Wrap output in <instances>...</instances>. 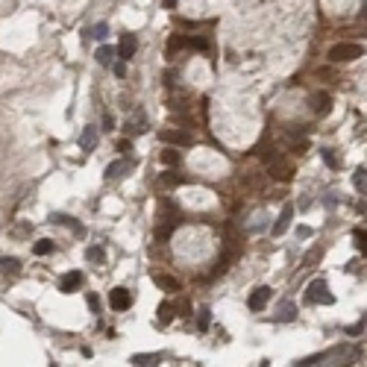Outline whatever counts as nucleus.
<instances>
[{
	"label": "nucleus",
	"instance_id": "ddd939ff",
	"mask_svg": "<svg viewBox=\"0 0 367 367\" xmlns=\"http://www.w3.org/2000/svg\"><path fill=\"white\" fill-rule=\"evenodd\" d=\"M50 220H53V223H59V226H68V229H73L76 235H85V229H82V226H79L73 218H68V215H53Z\"/></svg>",
	"mask_w": 367,
	"mask_h": 367
},
{
	"label": "nucleus",
	"instance_id": "5701e85b",
	"mask_svg": "<svg viewBox=\"0 0 367 367\" xmlns=\"http://www.w3.org/2000/svg\"><path fill=\"white\" fill-rule=\"evenodd\" d=\"M159 320H162V323L173 320V305H170V302H162V305H159Z\"/></svg>",
	"mask_w": 367,
	"mask_h": 367
},
{
	"label": "nucleus",
	"instance_id": "cd10ccee",
	"mask_svg": "<svg viewBox=\"0 0 367 367\" xmlns=\"http://www.w3.org/2000/svg\"><path fill=\"white\" fill-rule=\"evenodd\" d=\"M353 238H356V247H359V250L365 253V241H367V232H365V229H356V232H353Z\"/></svg>",
	"mask_w": 367,
	"mask_h": 367
},
{
	"label": "nucleus",
	"instance_id": "393cba45",
	"mask_svg": "<svg viewBox=\"0 0 367 367\" xmlns=\"http://www.w3.org/2000/svg\"><path fill=\"white\" fill-rule=\"evenodd\" d=\"M209 320H212V311L203 305V308H200V317H197V326H200V329H209Z\"/></svg>",
	"mask_w": 367,
	"mask_h": 367
},
{
	"label": "nucleus",
	"instance_id": "9b49d317",
	"mask_svg": "<svg viewBox=\"0 0 367 367\" xmlns=\"http://www.w3.org/2000/svg\"><path fill=\"white\" fill-rule=\"evenodd\" d=\"M329 106H332V97H329L326 91H320V94L311 97V112H314V115H326Z\"/></svg>",
	"mask_w": 367,
	"mask_h": 367
},
{
	"label": "nucleus",
	"instance_id": "9d476101",
	"mask_svg": "<svg viewBox=\"0 0 367 367\" xmlns=\"http://www.w3.org/2000/svg\"><path fill=\"white\" fill-rule=\"evenodd\" d=\"M97 147V127H85L82 135H79V150H85V153H91Z\"/></svg>",
	"mask_w": 367,
	"mask_h": 367
},
{
	"label": "nucleus",
	"instance_id": "2eb2a0df",
	"mask_svg": "<svg viewBox=\"0 0 367 367\" xmlns=\"http://www.w3.org/2000/svg\"><path fill=\"white\" fill-rule=\"evenodd\" d=\"M156 285H159V288H165V291H173V294L182 288V285H179V279H173V276H165V273H159V276H156Z\"/></svg>",
	"mask_w": 367,
	"mask_h": 367
},
{
	"label": "nucleus",
	"instance_id": "c85d7f7f",
	"mask_svg": "<svg viewBox=\"0 0 367 367\" xmlns=\"http://www.w3.org/2000/svg\"><path fill=\"white\" fill-rule=\"evenodd\" d=\"M103 130H106V133L115 130V118H112V115H103Z\"/></svg>",
	"mask_w": 367,
	"mask_h": 367
},
{
	"label": "nucleus",
	"instance_id": "0eeeda50",
	"mask_svg": "<svg viewBox=\"0 0 367 367\" xmlns=\"http://www.w3.org/2000/svg\"><path fill=\"white\" fill-rule=\"evenodd\" d=\"M144 130H147V115H144V109H135L133 118L127 121V133H130V135H141Z\"/></svg>",
	"mask_w": 367,
	"mask_h": 367
},
{
	"label": "nucleus",
	"instance_id": "4be33fe9",
	"mask_svg": "<svg viewBox=\"0 0 367 367\" xmlns=\"http://www.w3.org/2000/svg\"><path fill=\"white\" fill-rule=\"evenodd\" d=\"M85 259H88V262H103L106 253H103V247H88V250H85Z\"/></svg>",
	"mask_w": 367,
	"mask_h": 367
},
{
	"label": "nucleus",
	"instance_id": "aec40b11",
	"mask_svg": "<svg viewBox=\"0 0 367 367\" xmlns=\"http://www.w3.org/2000/svg\"><path fill=\"white\" fill-rule=\"evenodd\" d=\"M353 185H356V188L365 194V188H367V170H365V167H359V170H356V176H353Z\"/></svg>",
	"mask_w": 367,
	"mask_h": 367
},
{
	"label": "nucleus",
	"instance_id": "f704fd0d",
	"mask_svg": "<svg viewBox=\"0 0 367 367\" xmlns=\"http://www.w3.org/2000/svg\"><path fill=\"white\" fill-rule=\"evenodd\" d=\"M88 305H91V311H97V305H100V300H97V297L91 294V297H88Z\"/></svg>",
	"mask_w": 367,
	"mask_h": 367
},
{
	"label": "nucleus",
	"instance_id": "1a4fd4ad",
	"mask_svg": "<svg viewBox=\"0 0 367 367\" xmlns=\"http://www.w3.org/2000/svg\"><path fill=\"white\" fill-rule=\"evenodd\" d=\"M79 285H82V273H79V270H71V273H65V276H62L59 291H62V294H73Z\"/></svg>",
	"mask_w": 367,
	"mask_h": 367
},
{
	"label": "nucleus",
	"instance_id": "72a5a7b5",
	"mask_svg": "<svg viewBox=\"0 0 367 367\" xmlns=\"http://www.w3.org/2000/svg\"><path fill=\"white\" fill-rule=\"evenodd\" d=\"M359 332H365V320H362V323H356V326L350 329V335H359Z\"/></svg>",
	"mask_w": 367,
	"mask_h": 367
},
{
	"label": "nucleus",
	"instance_id": "a878e982",
	"mask_svg": "<svg viewBox=\"0 0 367 367\" xmlns=\"http://www.w3.org/2000/svg\"><path fill=\"white\" fill-rule=\"evenodd\" d=\"M162 162H165V165H176V162H179V153H176V150H162Z\"/></svg>",
	"mask_w": 367,
	"mask_h": 367
},
{
	"label": "nucleus",
	"instance_id": "f257e3e1",
	"mask_svg": "<svg viewBox=\"0 0 367 367\" xmlns=\"http://www.w3.org/2000/svg\"><path fill=\"white\" fill-rule=\"evenodd\" d=\"M305 300L311 302V305H332L335 297L329 294V285H326L323 279H314V282H308V288H305Z\"/></svg>",
	"mask_w": 367,
	"mask_h": 367
},
{
	"label": "nucleus",
	"instance_id": "f3484780",
	"mask_svg": "<svg viewBox=\"0 0 367 367\" xmlns=\"http://www.w3.org/2000/svg\"><path fill=\"white\" fill-rule=\"evenodd\" d=\"M276 317H279V320H294V317H297V308H294V302H282V305H279V314H276Z\"/></svg>",
	"mask_w": 367,
	"mask_h": 367
},
{
	"label": "nucleus",
	"instance_id": "bb28decb",
	"mask_svg": "<svg viewBox=\"0 0 367 367\" xmlns=\"http://www.w3.org/2000/svg\"><path fill=\"white\" fill-rule=\"evenodd\" d=\"M188 47H197V50H209V41L206 38H185Z\"/></svg>",
	"mask_w": 367,
	"mask_h": 367
},
{
	"label": "nucleus",
	"instance_id": "412c9836",
	"mask_svg": "<svg viewBox=\"0 0 367 367\" xmlns=\"http://www.w3.org/2000/svg\"><path fill=\"white\" fill-rule=\"evenodd\" d=\"M133 365H159V356H156V353H150V356H141V353H138V356H133Z\"/></svg>",
	"mask_w": 367,
	"mask_h": 367
},
{
	"label": "nucleus",
	"instance_id": "6ab92c4d",
	"mask_svg": "<svg viewBox=\"0 0 367 367\" xmlns=\"http://www.w3.org/2000/svg\"><path fill=\"white\" fill-rule=\"evenodd\" d=\"M124 170H127V162H124V159H121V162H112V165L106 167V179H115V176H121Z\"/></svg>",
	"mask_w": 367,
	"mask_h": 367
},
{
	"label": "nucleus",
	"instance_id": "39448f33",
	"mask_svg": "<svg viewBox=\"0 0 367 367\" xmlns=\"http://www.w3.org/2000/svg\"><path fill=\"white\" fill-rule=\"evenodd\" d=\"M135 50H138V38H135V33H124V38H121V44H118V56L124 59V62H130L135 56Z\"/></svg>",
	"mask_w": 367,
	"mask_h": 367
},
{
	"label": "nucleus",
	"instance_id": "a211bd4d",
	"mask_svg": "<svg viewBox=\"0 0 367 367\" xmlns=\"http://www.w3.org/2000/svg\"><path fill=\"white\" fill-rule=\"evenodd\" d=\"M0 270H6V273H18V270H21V262H18V259H9V256H0Z\"/></svg>",
	"mask_w": 367,
	"mask_h": 367
},
{
	"label": "nucleus",
	"instance_id": "20e7f679",
	"mask_svg": "<svg viewBox=\"0 0 367 367\" xmlns=\"http://www.w3.org/2000/svg\"><path fill=\"white\" fill-rule=\"evenodd\" d=\"M109 305H112L115 311H127V308L133 305V294H130L127 288H112V294H109Z\"/></svg>",
	"mask_w": 367,
	"mask_h": 367
},
{
	"label": "nucleus",
	"instance_id": "4468645a",
	"mask_svg": "<svg viewBox=\"0 0 367 367\" xmlns=\"http://www.w3.org/2000/svg\"><path fill=\"white\" fill-rule=\"evenodd\" d=\"M94 56H97V62H100L103 68H109L112 62H115V56H118V53H115V47H109V44H103V47L97 50V53H94Z\"/></svg>",
	"mask_w": 367,
	"mask_h": 367
},
{
	"label": "nucleus",
	"instance_id": "7ed1b4c3",
	"mask_svg": "<svg viewBox=\"0 0 367 367\" xmlns=\"http://www.w3.org/2000/svg\"><path fill=\"white\" fill-rule=\"evenodd\" d=\"M159 138H162L165 144H173V147H188V144H194L191 133H185V130H162Z\"/></svg>",
	"mask_w": 367,
	"mask_h": 367
},
{
	"label": "nucleus",
	"instance_id": "2f4dec72",
	"mask_svg": "<svg viewBox=\"0 0 367 367\" xmlns=\"http://www.w3.org/2000/svg\"><path fill=\"white\" fill-rule=\"evenodd\" d=\"M115 76H127V62H118L115 65Z\"/></svg>",
	"mask_w": 367,
	"mask_h": 367
},
{
	"label": "nucleus",
	"instance_id": "f8f14e48",
	"mask_svg": "<svg viewBox=\"0 0 367 367\" xmlns=\"http://www.w3.org/2000/svg\"><path fill=\"white\" fill-rule=\"evenodd\" d=\"M291 220H294V209H291V206H285V209H282V215H279V220L273 223V235H282L285 229H288V223H291Z\"/></svg>",
	"mask_w": 367,
	"mask_h": 367
},
{
	"label": "nucleus",
	"instance_id": "473e14b6",
	"mask_svg": "<svg viewBox=\"0 0 367 367\" xmlns=\"http://www.w3.org/2000/svg\"><path fill=\"white\" fill-rule=\"evenodd\" d=\"M179 182H182L179 176H170V173H165V185H179Z\"/></svg>",
	"mask_w": 367,
	"mask_h": 367
},
{
	"label": "nucleus",
	"instance_id": "6e6552de",
	"mask_svg": "<svg viewBox=\"0 0 367 367\" xmlns=\"http://www.w3.org/2000/svg\"><path fill=\"white\" fill-rule=\"evenodd\" d=\"M267 300H270V288H256L253 294H250V300H247V305H250V311H262L267 305Z\"/></svg>",
	"mask_w": 367,
	"mask_h": 367
},
{
	"label": "nucleus",
	"instance_id": "c756f323",
	"mask_svg": "<svg viewBox=\"0 0 367 367\" xmlns=\"http://www.w3.org/2000/svg\"><path fill=\"white\" fill-rule=\"evenodd\" d=\"M323 159H326V165H329V167H338V159H335L332 150H323Z\"/></svg>",
	"mask_w": 367,
	"mask_h": 367
},
{
	"label": "nucleus",
	"instance_id": "dca6fc26",
	"mask_svg": "<svg viewBox=\"0 0 367 367\" xmlns=\"http://www.w3.org/2000/svg\"><path fill=\"white\" fill-rule=\"evenodd\" d=\"M53 247H56V244H53L50 238H41V241H35V244H33V253H35V256H50V253H53Z\"/></svg>",
	"mask_w": 367,
	"mask_h": 367
},
{
	"label": "nucleus",
	"instance_id": "7c9ffc66",
	"mask_svg": "<svg viewBox=\"0 0 367 367\" xmlns=\"http://www.w3.org/2000/svg\"><path fill=\"white\" fill-rule=\"evenodd\" d=\"M118 150H124V153H130V150H133V141H130V138H124V141H118Z\"/></svg>",
	"mask_w": 367,
	"mask_h": 367
},
{
	"label": "nucleus",
	"instance_id": "b1692460",
	"mask_svg": "<svg viewBox=\"0 0 367 367\" xmlns=\"http://www.w3.org/2000/svg\"><path fill=\"white\" fill-rule=\"evenodd\" d=\"M85 35H91V38H106V35H109V27H106V24H97V27H91V30H88V33Z\"/></svg>",
	"mask_w": 367,
	"mask_h": 367
},
{
	"label": "nucleus",
	"instance_id": "423d86ee",
	"mask_svg": "<svg viewBox=\"0 0 367 367\" xmlns=\"http://www.w3.org/2000/svg\"><path fill=\"white\" fill-rule=\"evenodd\" d=\"M270 176L279 179V182H288V179L294 176V165L285 162V159H273V162H270Z\"/></svg>",
	"mask_w": 367,
	"mask_h": 367
},
{
	"label": "nucleus",
	"instance_id": "f03ea898",
	"mask_svg": "<svg viewBox=\"0 0 367 367\" xmlns=\"http://www.w3.org/2000/svg\"><path fill=\"white\" fill-rule=\"evenodd\" d=\"M359 56H365L362 44H335V47H329V62H353Z\"/></svg>",
	"mask_w": 367,
	"mask_h": 367
}]
</instances>
